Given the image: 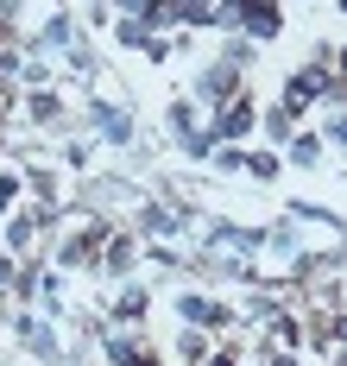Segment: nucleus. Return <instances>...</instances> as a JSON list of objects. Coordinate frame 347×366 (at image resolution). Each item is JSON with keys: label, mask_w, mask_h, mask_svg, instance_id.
<instances>
[{"label": "nucleus", "mask_w": 347, "mask_h": 366, "mask_svg": "<svg viewBox=\"0 0 347 366\" xmlns=\"http://www.w3.org/2000/svg\"><path fill=\"white\" fill-rule=\"evenodd\" d=\"M322 95H335L328 70H297L291 82H284V114H303L309 102H322Z\"/></svg>", "instance_id": "1"}, {"label": "nucleus", "mask_w": 347, "mask_h": 366, "mask_svg": "<svg viewBox=\"0 0 347 366\" xmlns=\"http://www.w3.org/2000/svg\"><path fill=\"white\" fill-rule=\"evenodd\" d=\"M228 13L246 26V38H278V0H233Z\"/></svg>", "instance_id": "2"}, {"label": "nucleus", "mask_w": 347, "mask_h": 366, "mask_svg": "<svg viewBox=\"0 0 347 366\" xmlns=\"http://www.w3.org/2000/svg\"><path fill=\"white\" fill-rule=\"evenodd\" d=\"M253 127H259V108L240 102V95H228V102H221V127H215V139H240V133H253Z\"/></svg>", "instance_id": "3"}, {"label": "nucleus", "mask_w": 347, "mask_h": 366, "mask_svg": "<svg viewBox=\"0 0 347 366\" xmlns=\"http://www.w3.org/2000/svg\"><path fill=\"white\" fill-rule=\"evenodd\" d=\"M95 247H108V227H101V221H95V227H82V234H70V240H64V265H95Z\"/></svg>", "instance_id": "4"}, {"label": "nucleus", "mask_w": 347, "mask_h": 366, "mask_svg": "<svg viewBox=\"0 0 347 366\" xmlns=\"http://www.w3.org/2000/svg\"><path fill=\"white\" fill-rule=\"evenodd\" d=\"M177 310H183V322H228V310H221V303H208V297H183V303H177Z\"/></svg>", "instance_id": "5"}, {"label": "nucleus", "mask_w": 347, "mask_h": 366, "mask_svg": "<svg viewBox=\"0 0 347 366\" xmlns=\"http://www.w3.org/2000/svg\"><path fill=\"white\" fill-rule=\"evenodd\" d=\"M95 127H101V133H108L114 146H126V133H133V120H126L120 108H101V102H95Z\"/></svg>", "instance_id": "6"}, {"label": "nucleus", "mask_w": 347, "mask_h": 366, "mask_svg": "<svg viewBox=\"0 0 347 366\" xmlns=\"http://www.w3.org/2000/svg\"><path fill=\"white\" fill-rule=\"evenodd\" d=\"M146 227L152 234H171V227H183V209H146Z\"/></svg>", "instance_id": "7"}, {"label": "nucleus", "mask_w": 347, "mask_h": 366, "mask_svg": "<svg viewBox=\"0 0 347 366\" xmlns=\"http://www.w3.org/2000/svg\"><path fill=\"white\" fill-rule=\"evenodd\" d=\"M101 265H108V272H126V265H133V240H108Z\"/></svg>", "instance_id": "8"}, {"label": "nucleus", "mask_w": 347, "mask_h": 366, "mask_svg": "<svg viewBox=\"0 0 347 366\" xmlns=\"http://www.w3.org/2000/svg\"><path fill=\"white\" fill-rule=\"evenodd\" d=\"M146 19H139V13H126V19H120V44H133V51H139V44H146Z\"/></svg>", "instance_id": "9"}, {"label": "nucleus", "mask_w": 347, "mask_h": 366, "mask_svg": "<svg viewBox=\"0 0 347 366\" xmlns=\"http://www.w3.org/2000/svg\"><path fill=\"white\" fill-rule=\"evenodd\" d=\"M114 310H120V322H139V316H146V291H126Z\"/></svg>", "instance_id": "10"}, {"label": "nucleus", "mask_w": 347, "mask_h": 366, "mask_svg": "<svg viewBox=\"0 0 347 366\" xmlns=\"http://www.w3.org/2000/svg\"><path fill=\"white\" fill-rule=\"evenodd\" d=\"M240 171H253V177H278V158H271V152H253Z\"/></svg>", "instance_id": "11"}, {"label": "nucleus", "mask_w": 347, "mask_h": 366, "mask_svg": "<svg viewBox=\"0 0 347 366\" xmlns=\"http://www.w3.org/2000/svg\"><path fill=\"white\" fill-rule=\"evenodd\" d=\"M171 127H177L183 139H190V133H196V108H190V102H177V108H171Z\"/></svg>", "instance_id": "12"}, {"label": "nucleus", "mask_w": 347, "mask_h": 366, "mask_svg": "<svg viewBox=\"0 0 347 366\" xmlns=\"http://www.w3.org/2000/svg\"><path fill=\"white\" fill-rule=\"evenodd\" d=\"M291 158H297V164H316V158H322V139H309V133H303V139L291 146Z\"/></svg>", "instance_id": "13"}, {"label": "nucleus", "mask_w": 347, "mask_h": 366, "mask_svg": "<svg viewBox=\"0 0 347 366\" xmlns=\"http://www.w3.org/2000/svg\"><path fill=\"white\" fill-rule=\"evenodd\" d=\"M32 227H39L32 215H26V221H13V227H6V240H13V247H26V240H32Z\"/></svg>", "instance_id": "14"}, {"label": "nucleus", "mask_w": 347, "mask_h": 366, "mask_svg": "<svg viewBox=\"0 0 347 366\" xmlns=\"http://www.w3.org/2000/svg\"><path fill=\"white\" fill-rule=\"evenodd\" d=\"M13 196H19V177H13V171H0V215H6V202H13Z\"/></svg>", "instance_id": "15"}, {"label": "nucleus", "mask_w": 347, "mask_h": 366, "mask_svg": "<svg viewBox=\"0 0 347 366\" xmlns=\"http://www.w3.org/2000/svg\"><path fill=\"white\" fill-rule=\"evenodd\" d=\"M32 114L39 120H57V95H32Z\"/></svg>", "instance_id": "16"}, {"label": "nucleus", "mask_w": 347, "mask_h": 366, "mask_svg": "<svg viewBox=\"0 0 347 366\" xmlns=\"http://www.w3.org/2000/svg\"><path fill=\"white\" fill-rule=\"evenodd\" d=\"M120 6H146V0H120Z\"/></svg>", "instance_id": "17"}]
</instances>
